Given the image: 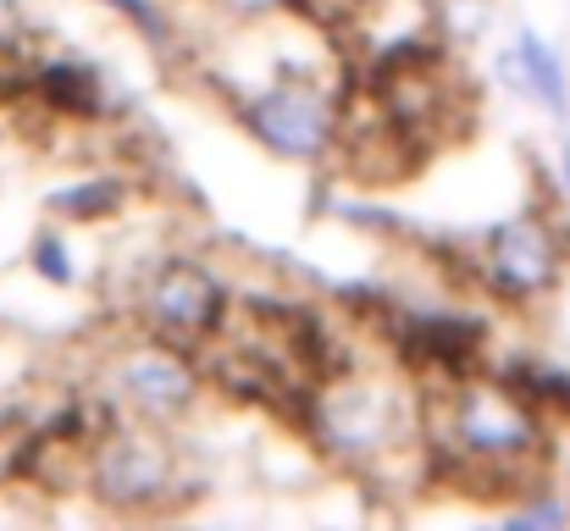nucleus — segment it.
Segmentation results:
<instances>
[{"label": "nucleus", "mask_w": 570, "mask_h": 531, "mask_svg": "<svg viewBox=\"0 0 570 531\" xmlns=\"http://www.w3.org/2000/svg\"><path fill=\"white\" fill-rule=\"evenodd\" d=\"M344 83H350V72H344ZM233 117L277 161L322 167L338 150L344 89L327 78H311V72H283L261 89H233Z\"/></svg>", "instance_id": "20e7f679"}, {"label": "nucleus", "mask_w": 570, "mask_h": 531, "mask_svg": "<svg viewBox=\"0 0 570 531\" xmlns=\"http://www.w3.org/2000/svg\"><path fill=\"white\" fill-rule=\"evenodd\" d=\"M227 17H238V22H261V17H272V11H283V0H216Z\"/></svg>", "instance_id": "2eb2a0df"}, {"label": "nucleus", "mask_w": 570, "mask_h": 531, "mask_svg": "<svg viewBox=\"0 0 570 531\" xmlns=\"http://www.w3.org/2000/svg\"><path fill=\"white\" fill-rule=\"evenodd\" d=\"M28 260H33V272H39L50 288H72V283H78V272H72V255H67V244H61V233H56V227H39V233H33V249H28Z\"/></svg>", "instance_id": "ddd939ff"}, {"label": "nucleus", "mask_w": 570, "mask_h": 531, "mask_svg": "<svg viewBox=\"0 0 570 531\" xmlns=\"http://www.w3.org/2000/svg\"><path fill=\"white\" fill-rule=\"evenodd\" d=\"M22 28V0H0V39Z\"/></svg>", "instance_id": "dca6fc26"}, {"label": "nucleus", "mask_w": 570, "mask_h": 531, "mask_svg": "<svg viewBox=\"0 0 570 531\" xmlns=\"http://www.w3.org/2000/svg\"><path fill=\"white\" fill-rule=\"evenodd\" d=\"M106 393L122 404V415L150 421V426H178L189 421L205 399V371L189 350H173L161 338L134 344L111 360L106 371Z\"/></svg>", "instance_id": "0eeeda50"}, {"label": "nucleus", "mask_w": 570, "mask_h": 531, "mask_svg": "<svg viewBox=\"0 0 570 531\" xmlns=\"http://www.w3.org/2000/svg\"><path fill=\"white\" fill-rule=\"evenodd\" d=\"M83 488L106 515L122 521L184 515L194 499H205V476L189 471L173 426H150L134 415H122L106 437H95L83 460Z\"/></svg>", "instance_id": "7ed1b4c3"}, {"label": "nucleus", "mask_w": 570, "mask_h": 531, "mask_svg": "<svg viewBox=\"0 0 570 531\" xmlns=\"http://www.w3.org/2000/svg\"><path fill=\"white\" fill-rule=\"evenodd\" d=\"M128 194L134 188L122 177H83L72 188H56L50 194V210L67 216V222H106V216H117L128 205Z\"/></svg>", "instance_id": "9b49d317"}, {"label": "nucleus", "mask_w": 570, "mask_h": 531, "mask_svg": "<svg viewBox=\"0 0 570 531\" xmlns=\"http://www.w3.org/2000/svg\"><path fill=\"white\" fill-rule=\"evenodd\" d=\"M28 89H33L45 106H56L61 117L95 122V117L106 111V89H100V78H95L83 61H45V67L28 78Z\"/></svg>", "instance_id": "1a4fd4ad"}, {"label": "nucleus", "mask_w": 570, "mask_h": 531, "mask_svg": "<svg viewBox=\"0 0 570 531\" xmlns=\"http://www.w3.org/2000/svg\"><path fill=\"white\" fill-rule=\"evenodd\" d=\"M504 521H510V527H527V531L532 527H570V499L549 482V488L527 493L521 504H510V510H504Z\"/></svg>", "instance_id": "f8f14e48"}, {"label": "nucleus", "mask_w": 570, "mask_h": 531, "mask_svg": "<svg viewBox=\"0 0 570 531\" xmlns=\"http://www.w3.org/2000/svg\"><path fill=\"white\" fill-rule=\"evenodd\" d=\"M560 188H566V205H570V134H566V145H560Z\"/></svg>", "instance_id": "f3484780"}, {"label": "nucleus", "mask_w": 570, "mask_h": 531, "mask_svg": "<svg viewBox=\"0 0 570 531\" xmlns=\"http://www.w3.org/2000/svg\"><path fill=\"white\" fill-rule=\"evenodd\" d=\"M471 283L499 305H543L570 272V222L566 210H521L493 222L465 260Z\"/></svg>", "instance_id": "39448f33"}, {"label": "nucleus", "mask_w": 570, "mask_h": 531, "mask_svg": "<svg viewBox=\"0 0 570 531\" xmlns=\"http://www.w3.org/2000/svg\"><path fill=\"white\" fill-rule=\"evenodd\" d=\"M305 443L338 465L344 476L382 488L404 460L426 465V449H421V382L387 360V365H366V360H344L338 371H327L299 421Z\"/></svg>", "instance_id": "f03ea898"}, {"label": "nucleus", "mask_w": 570, "mask_h": 531, "mask_svg": "<svg viewBox=\"0 0 570 531\" xmlns=\"http://www.w3.org/2000/svg\"><path fill=\"white\" fill-rule=\"evenodd\" d=\"M499 67V78L510 83V89H521L527 100H538L549 117H570V78H566V61H560V50L538 33V28H521L515 33V45L493 61Z\"/></svg>", "instance_id": "6e6552de"}, {"label": "nucleus", "mask_w": 570, "mask_h": 531, "mask_svg": "<svg viewBox=\"0 0 570 531\" xmlns=\"http://www.w3.org/2000/svg\"><path fill=\"white\" fill-rule=\"evenodd\" d=\"M426 488L465 499H527L554 476V421L532 410L504 376L421 382Z\"/></svg>", "instance_id": "f257e3e1"}, {"label": "nucleus", "mask_w": 570, "mask_h": 531, "mask_svg": "<svg viewBox=\"0 0 570 531\" xmlns=\"http://www.w3.org/2000/svg\"><path fill=\"white\" fill-rule=\"evenodd\" d=\"M493 376H504L532 410H543L549 421H570V371L566 365H543V360H510Z\"/></svg>", "instance_id": "9d476101"}, {"label": "nucleus", "mask_w": 570, "mask_h": 531, "mask_svg": "<svg viewBox=\"0 0 570 531\" xmlns=\"http://www.w3.org/2000/svg\"><path fill=\"white\" fill-rule=\"evenodd\" d=\"M139 327L173 350H199L233 311V288L199 255H161L134 299Z\"/></svg>", "instance_id": "423d86ee"}, {"label": "nucleus", "mask_w": 570, "mask_h": 531, "mask_svg": "<svg viewBox=\"0 0 570 531\" xmlns=\"http://www.w3.org/2000/svg\"><path fill=\"white\" fill-rule=\"evenodd\" d=\"M111 11H122L150 45H173V22H167V11H161V0H106Z\"/></svg>", "instance_id": "4468645a"}]
</instances>
